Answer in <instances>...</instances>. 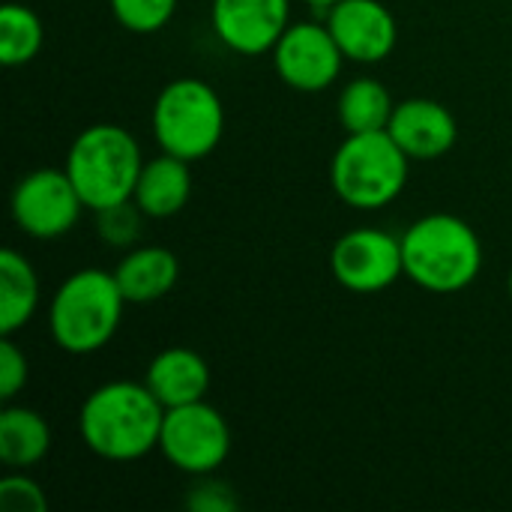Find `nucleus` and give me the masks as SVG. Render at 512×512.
<instances>
[{"instance_id":"f257e3e1","label":"nucleus","mask_w":512,"mask_h":512,"mask_svg":"<svg viewBox=\"0 0 512 512\" xmlns=\"http://www.w3.org/2000/svg\"><path fill=\"white\" fill-rule=\"evenodd\" d=\"M162 423V402L138 381H111L96 387L78 414L84 447L105 462H135L159 450Z\"/></svg>"},{"instance_id":"f03ea898","label":"nucleus","mask_w":512,"mask_h":512,"mask_svg":"<svg viewBox=\"0 0 512 512\" xmlns=\"http://www.w3.org/2000/svg\"><path fill=\"white\" fill-rule=\"evenodd\" d=\"M402 258L414 285L432 294H456L480 276L483 243L465 219L432 213L402 234Z\"/></svg>"},{"instance_id":"7ed1b4c3","label":"nucleus","mask_w":512,"mask_h":512,"mask_svg":"<svg viewBox=\"0 0 512 512\" xmlns=\"http://www.w3.org/2000/svg\"><path fill=\"white\" fill-rule=\"evenodd\" d=\"M126 297L108 270H78L51 297L48 327L60 351L72 357H87L105 348L120 321Z\"/></svg>"},{"instance_id":"20e7f679","label":"nucleus","mask_w":512,"mask_h":512,"mask_svg":"<svg viewBox=\"0 0 512 512\" xmlns=\"http://www.w3.org/2000/svg\"><path fill=\"white\" fill-rule=\"evenodd\" d=\"M63 168L84 207L96 213L132 201L144 159L129 129L117 123H96L75 135Z\"/></svg>"},{"instance_id":"39448f33","label":"nucleus","mask_w":512,"mask_h":512,"mask_svg":"<svg viewBox=\"0 0 512 512\" xmlns=\"http://www.w3.org/2000/svg\"><path fill=\"white\" fill-rule=\"evenodd\" d=\"M408 156L387 129L348 135L330 162V183L339 201L354 210L393 204L408 183Z\"/></svg>"},{"instance_id":"423d86ee","label":"nucleus","mask_w":512,"mask_h":512,"mask_svg":"<svg viewBox=\"0 0 512 512\" xmlns=\"http://www.w3.org/2000/svg\"><path fill=\"white\" fill-rule=\"evenodd\" d=\"M225 132V108L219 93L201 78H177L156 96L153 135L162 153L198 162L210 156Z\"/></svg>"},{"instance_id":"0eeeda50","label":"nucleus","mask_w":512,"mask_h":512,"mask_svg":"<svg viewBox=\"0 0 512 512\" xmlns=\"http://www.w3.org/2000/svg\"><path fill=\"white\" fill-rule=\"evenodd\" d=\"M159 453L183 474L210 477L231 453V429L225 417L204 399L168 408L159 435Z\"/></svg>"},{"instance_id":"6e6552de","label":"nucleus","mask_w":512,"mask_h":512,"mask_svg":"<svg viewBox=\"0 0 512 512\" xmlns=\"http://www.w3.org/2000/svg\"><path fill=\"white\" fill-rule=\"evenodd\" d=\"M12 222L33 240H57L69 234L78 219L84 201L69 180L66 168H39L24 174L12 189Z\"/></svg>"},{"instance_id":"1a4fd4ad","label":"nucleus","mask_w":512,"mask_h":512,"mask_svg":"<svg viewBox=\"0 0 512 512\" xmlns=\"http://www.w3.org/2000/svg\"><path fill=\"white\" fill-rule=\"evenodd\" d=\"M330 273L354 294H378L405 276L402 240L381 228L348 231L330 252Z\"/></svg>"},{"instance_id":"9d476101","label":"nucleus","mask_w":512,"mask_h":512,"mask_svg":"<svg viewBox=\"0 0 512 512\" xmlns=\"http://www.w3.org/2000/svg\"><path fill=\"white\" fill-rule=\"evenodd\" d=\"M342 63L345 54L336 45L327 24H315V21L288 24V30L273 45L276 75L300 93L327 90L339 78Z\"/></svg>"},{"instance_id":"9b49d317","label":"nucleus","mask_w":512,"mask_h":512,"mask_svg":"<svg viewBox=\"0 0 512 512\" xmlns=\"http://www.w3.org/2000/svg\"><path fill=\"white\" fill-rule=\"evenodd\" d=\"M291 0H213L210 21L219 42L237 54L258 57L273 51L288 30Z\"/></svg>"},{"instance_id":"f8f14e48","label":"nucleus","mask_w":512,"mask_h":512,"mask_svg":"<svg viewBox=\"0 0 512 512\" xmlns=\"http://www.w3.org/2000/svg\"><path fill=\"white\" fill-rule=\"evenodd\" d=\"M327 27L345 60L381 63L393 54L399 27L381 0H339L330 6Z\"/></svg>"},{"instance_id":"ddd939ff","label":"nucleus","mask_w":512,"mask_h":512,"mask_svg":"<svg viewBox=\"0 0 512 512\" xmlns=\"http://www.w3.org/2000/svg\"><path fill=\"white\" fill-rule=\"evenodd\" d=\"M387 132L402 147L408 159L429 162L447 156L459 141V123L453 111L435 99H405L396 102Z\"/></svg>"},{"instance_id":"4468645a","label":"nucleus","mask_w":512,"mask_h":512,"mask_svg":"<svg viewBox=\"0 0 512 512\" xmlns=\"http://www.w3.org/2000/svg\"><path fill=\"white\" fill-rule=\"evenodd\" d=\"M144 384L162 402V408H180L201 402L210 390V369L192 348H165L147 366Z\"/></svg>"},{"instance_id":"2eb2a0df","label":"nucleus","mask_w":512,"mask_h":512,"mask_svg":"<svg viewBox=\"0 0 512 512\" xmlns=\"http://www.w3.org/2000/svg\"><path fill=\"white\" fill-rule=\"evenodd\" d=\"M111 273L126 303H156L174 291L180 279V264L165 246H135Z\"/></svg>"},{"instance_id":"dca6fc26","label":"nucleus","mask_w":512,"mask_h":512,"mask_svg":"<svg viewBox=\"0 0 512 512\" xmlns=\"http://www.w3.org/2000/svg\"><path fill=\"white\" fill-rule=\"evenodd\" d=\"M189 195H192L189 162L180 156L162 153V156L144 162L132 201L141 207V213L147 219H168L186 207Z\"/></svg>"},{"instance_id":"f3484780","label":"nucleus","mask_w":512,"mask_h":512,"mask_svg":"<svg viewBox=\"0 0 512 512\" xmlns=\"http://www.w3.org/2000/svg\"><path fill=\"white\" fill-rule=\"evenodd\" d=\"M39 306V276L33 264L15 252H0V336H15L36 315Z\"/></svg>"},{"instance_id":"a211bd4d","label":"nucleus","mask_w":512,"mask_h":512,"mask_svg":"<svg viewBox=\"0 0 512 512\" xmlns=\"http://www.w3.org/2000/svg\"><path fill=\"white\" fill-rule=\"evenodd\" d=\"M51 450V429L45 417L33 408L0 411V462L12 471H27L39 465Z\"/></svg>"},{"instance_id":"6ab92c4d","label":"nucleus","mask_w":512,"mask_h":512,"mask_svg":"<svg viewBox=\"0 0 512 512\" xmlns=\"http://www.w3.org/2000/svg\"><path fill=\"white\" fill-rule=\"evenodd\" d=\"M396 102L390 99V90L375 78H357L351 81L336 102L339 123L348 135L354 132H381L387 129L393 117Z\"/></svg>"},{"instance_id":"aec40b11","label":"nucleus","mask_w":512,"mask_h":512,"mask_svg":"<svg viewBox=\"0 0 512 512\" xmlns=\"http://www.w3.org/2000/svg\"><path fill=\"white\" fill-rule=\"evenodd\" d=\"M42 21L24 3H6L0 9V63L24 66L42 48Z\"/></svg>"},{"instance_id":"412c9836","label":"nucleus","mask_w":512,"mask_h":512,"mask_svg":"<svg viewBox=\"0 0 512 512\" xmlns=\"http://www.w3.org/2000/svg\"><path fill=\"white\" fill-rule=\"evenodd\" d=\"M108 6L120 27L132 33H156L174 18L177 0H108Z\"/></svg>"},{"instance_id":"4be33fe9","label":"nucleus","mask_w":512,"mask_h":512,"mask_svg":"<svg viewBox=\"0 0 512 512\" xmlns=\"http://www.w3.org/2000/svg\"><path fill=\"white\" fill-rule=\"evenodd\" d=\"M99 216V237L114 246V249H126L132 246L138 237H141V207L135 201H123V204H114V207H105V210H96Z\"/></svg>"},{"instance_id":"5701e85b","label":"nucleus","mask_w":512,"mask_h":512,"mask_svg":"<svg viewBox=\"0 0 512 512\" xmlns=\"http://www.w3.org/2000/svg\"><path fill=\"white\" fill-rule=\"evenodd\" d=\"M0 507L6 512H45L48 510V498L36 480L15 471V474L0 480Z\"/></svg>"},{"instance_id":"b1692460","label":"nucleus","mask_w":512,"mask_h":512,"mask_svg":"<svg viewBox=\"0 0 512 512\" xmlns=\"http://www.w3.org/2000/svg\"><path fill=\"white\" fill-rule=\"evenodd\" d=\"M27 384V357L12 342V336H3L0 342V399L9 402L21 393Z\"/></svg>"},{"instance_id":"393cba45","label":"nucleus","mask_w":512,"mask_h":512,"mask_svg":"<svg viewBox=\"0 0 512 512\" xmlns=\"http://www.w3.org/2000/svg\"><path fill=\"white\" fill-rule=\"evenodd\" d=\"M186 504L198 512H231L237 507V498L231 495V489L225 483H216V480H204L189 498Z\"/></svg>"},{"instance_id":"a878e982","label":"nucleus","mask_w":512,"mask_h":512,"mask_svg":"<svg viewBox=\"0 0 512 512\" xmlns=\"http://www.w3.org/2000/svg\"><path fill=\"white\" fill-rule=\"evenodd\" d=\"M306 3H312V6H333V3H339V0H306Z\"/></svg>"},{"instance_id":"bb28decb","label":"nucleus","mask_w":512,"mask_h":512,"mask_svg":"<svg viewBox=\"0 0 512 512\" xmlns=\"http://www.w3.org/2000/svg\"><path fill=\"white\" fill-rule=\"evenodd\" d=\"M510 297H512V270H510Z\"/></svg>"}]
</instances>
